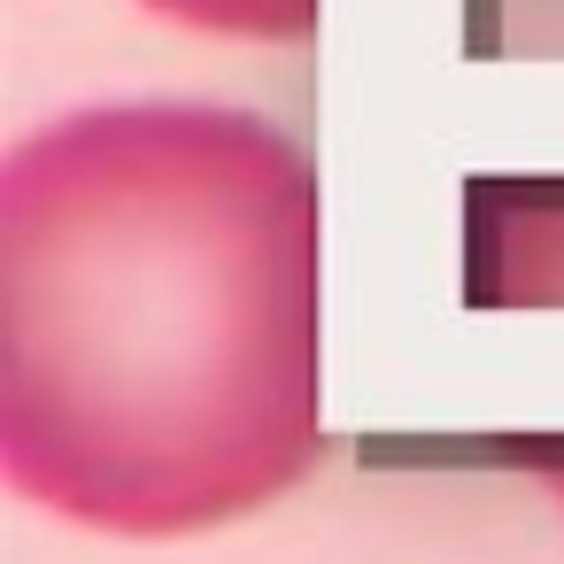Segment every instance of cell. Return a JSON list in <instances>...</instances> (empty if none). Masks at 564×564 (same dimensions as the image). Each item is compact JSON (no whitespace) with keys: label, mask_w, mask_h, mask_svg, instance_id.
I'll return each mask as SVG.
<instances>
[{"label":"cell","mask_w":564,"mask_h":564,"mask_svg":"<svg viewBox=\"0 0 564 564\" xmlns=\"http://www.w3.org/2000/svg\"><path fill=\"white\" fill-rule=\"evenodd\" d=\"M0 471L86 533L178 541L325 456V202L256 109L101 101L0 163Z\"/></svg>","instance_id":"1"},{"label":"cell","mask_w":564,"mask_h":564,"mask_svg":"<svg viewBox=\"0 0 564 564\" xmlns=\"http://www.w3.org/2000/svg\"><path fill=\"white\" fill-rule=\"evenodd\" d=\"M464 310H564V171L464 178Z\"/></svg>","instance_id":"2"},{"label":"cell","mask_w":564,"mask_h":564,"mask_svg":"<svg viewBox=\"0 0 564 564\" xmlns=\"http://www.w3.org/2000/svg\"><path fill=\"white\" fill-rule=\"evenodd\" d=\"M155 24L202 32V40H240V47H294L317 32L325 0H132Z\"/></svg>","instance_id":"3"},{"label":"cell","mask_w":564,"mask_h":564,"mask_svg":"<svg viewBox=\"0 0 564 564\" xmlns=\"http://www.w3.org/2000/svg\"><path fill=\"white\" fill-rule=\"evenodd\" d=\"M502 464L533 471V479H541V487L564 502V433H556V441H510V448H502Z\"/></svg>","instance_id":"4"}]
</instances>
